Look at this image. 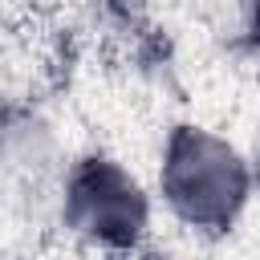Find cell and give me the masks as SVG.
<instances>
[{
  "label": "cell",
  "instance_id": "6da1fadb",
  "mask_svg": "<svg viewBox=\"0 0 260 260\" xmlns=\"http://www.w3.org/2000/svg\"><path fill=\"white\" fill-rule=\"evenodd\" d=\"M167 187H171V199L179 203L183 215H191V219H223L240 203L244 171L232 158V150H223L215 138L183 134L175 142V150H171Z\"/></svg>",
  "mask_w": 260,
  "mask_h": 260
},
{
  "label": "cell",
  "instance_id": "7a4b0ae2",
  "mask_svg": "<svg viewBox=\"0 0 260 260\" xmlns=\"http://www.w3.org/2000/svg\"><path fill=\"white\" fill-rule=\"evenodd\" d=\"M73 219L98 236H134L142 223V203L122 175L106 167H89L73 187Z\"/></svg>",
  "mask_w": 260,
  "mask_h": 260
}]
</instances>
